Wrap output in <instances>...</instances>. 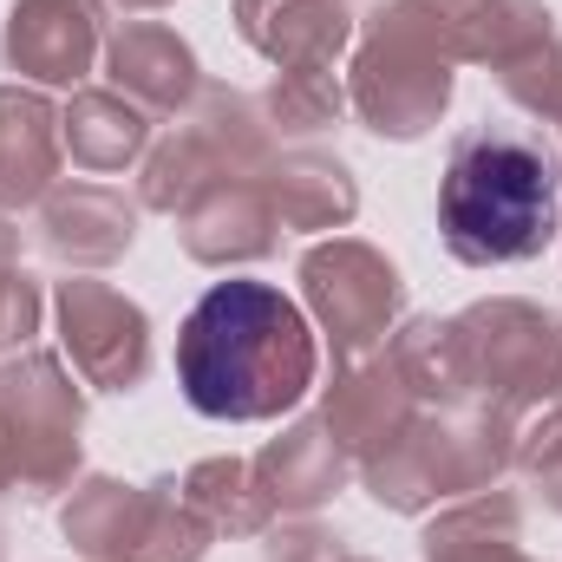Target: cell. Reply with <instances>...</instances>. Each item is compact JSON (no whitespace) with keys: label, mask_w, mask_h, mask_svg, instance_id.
Instances as JSON below:
<instances>
[{"label":"cell","mask_w":562,"mask_h":562,"mask_svg":"<svg viewBox=\"0 0 562 562\" xmlns=\"http://www.w3.org/2000/svg\"><path fill=\"white\" fill-rule=\"evenodd\" d=\"M562 177L557 150L524 125H471L451 144L438 183V229L445 249L471 269L530 262L557 243Z\"/></svg>","instance_id":"2"},{"label":"cell","mask_w":562,"mask_h":562,"mask_svg":"<svg viewBox=\"0 0 562 562\" xmlns=\"http://www.w3.org/2000/svg\"><path fill=\"white\" fill-rule=\"evenodd\" d=\"M177 386L203 419H281L314 386V327L269 281H216L183 314Z\"/></svg>","instance_id":"1"}]
</instances>
